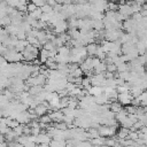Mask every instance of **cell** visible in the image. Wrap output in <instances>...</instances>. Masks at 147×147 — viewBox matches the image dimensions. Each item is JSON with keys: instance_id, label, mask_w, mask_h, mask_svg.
<instances>
[{"instance_id": "1", "label": "cell", "mask_w": 147, "mask_h": 147, "mask_svg": "<svg viewBox=\"0 0 147 147\" xmlns=\"http://www.w3.org/2000/svg\"><path fill=\"white\" fill-rule=\"evenodd\" d=\"M132 100H133V96H132V94H131L130 92L118 94V102H119L122 106H124V107L130 106L131 102H132Z\"/></svg>"}, {"instance_id": "2", "label": "cell", "mask_w": 147, "mask_h": 147, "mask_svg": "<svg viewBox=\"0 0 147 147\" xmlns=\"http://www.w3.org/2000/svg\"><path fill=\"white\" fill-rule=\"evenodd\" d=\"M118 13H121L122 15H124L125 17H130L133 15V11H132V7L130 5H127V2L125 5H119V8H118Z\"/></svg>"}, {"instance_id": "3", "label": "cell", "mask_w": 147, "mask_h": 147, "mask_svg": "<svg viewBox=\"0 0 147 147\" xmlns=\"http://www.w3.org/2000/svg\"><path fill=\"white\" fill-rule=\"evenodd\" d=\"M52 140H53V139H52L46 132H41V133L37 137V145H40V144H47V145H49Z\"/></svg>"}, {"instance_id": "4", "label": "cell", "mask_w": 147, "mask_h": 147, "mask_svg": "<svg viewBox=\"0 0 147 147\" xmlns=\"http://www.w3.org/2000/svg\"><path fill=\"white\" fill-rule=\"evenodd\" d=\"M98 47H99V45H96V44H90V45H87L86 46V51H87V54H88V56H92V57H94V56H96V52H98Z\"/></svg>"}, {"instance_id": "5", "label": "cell", "mask_w": 147, "mask_h": 147, "mask_svg": "<svg viewBox=\"0 0 147 147\" xmlns=\"http://www.w3.org/2000/svg\"><path fill=\"white\" fill-rule=\"evenodd\" d=\"M130 130L129 129H125V127H119V130L117 131V138H119V140H124V139H127L129 134H130Z\"/></svg>"}, {"instance_id": "6", "label": "cell", "mask_w": 147, "mask_h": 147, "mask_svg": "<svg viewBox=\"0 0 147 147\" xmlns=\"http://www.w3.org/2000/svg\"><path fill=\"white\" fill-rule=\"evenodd\" d=\"M127 116H129V114H127V113H126V110L123 108V110H121L118 114H116V115H115V119H116L119 124H122V123L127 118Z\"/></svg>"}, {"instance_id": "7", "label": "cell", "mask_w": 147, "mask_h": 147, "mask_svg": "<svg viewBox=\"0 0 147 147\" xmlns=\"http://www.w3.org/2000/svg\"><path fill=\"white\" fill-rule=\"evenodd\" d=\"M144 92H145V91L142 90V87H141V86H133V87L130 90V93L132 94L133 99H134V98H139Z\"/></svg>"}, {"instance_id": "8", "label": "cell", "mask_w": 147, "mask_h": 147, "mask_svg": "<svg viewBox=\"0 0 147 147\" xmlns=\"http://www.w3.org/2000/svg\"><path fill=\"white\" fill-rule=\"evenodd\" d=\"M110 110H111L114 114H118L121 110H123V106H122L118 101H115V102L110 103Z\"/></svg>"}, {"instance_id": "9", "label": "cell", "mask_w": 147, "mask_h": 147, "mask_svg": "<svg viewBox=\"0 0 147 147\" xmlns=\"http://www.w3.org/2000/svg\"><path fill=\"white\" fill-rule=\"evenodd\" d=\"M68 34L71 37V39H74V40H78V39H80V30H78V29H72V30H68Z\"/></svg>"}, {"instance_id": "10", "label": "cell", "mask_w": 147, "mask_h": 147, "mask_svg": "<svg viewBox=\"0 0 147 147\" xmlns=\"http://www.w3.org/2000/svg\"><path fill=\"white\" fill-rule=\"evenodd\" d=\"M42 48L44 49H46V51H48V52H52L53 49H55L56 47H55V45H54V42L53 41H47L44 46H42Z\"/></svg>"}, {"instance_id": "11", "label": "cell", "mask_w": 147, "mask_h": 147, "mask_svg": "<svg viewBox=\"0 0 147 147\" xmlns=\"http://www.w3.org/2000/svg\"><path fill=\"white\" fill-rule=\"evenodd\" d=\"M41 10H42V13L44 14H52V13H54V9H53V7H51L47 2H46V5L42 7V8H40Z\"/></svg>"}, {"instance_id": "12", "label": "cell", "mask_w": 147, "mask_h": 147, "mask_svg": "<svg viewBox=\"0 0 147 147\" xmlns=\"http://www.w3.org/2000/svg\"><path fill=\"white\" fill-rule=\"evenodd\" d=\"M83 75H84V71H83L80 68H77V69L71 74V76H74L75 78H80V77H83Z\"/></svg>"}, {"instance_id": "13", "label": "cell", "mask_w": 147, "mask_h": 147, "mask_svg": "<svg viewBox=\"0 0 147 147\" xmlns=\"http://www.w3.org/2000/svg\"><path fill=\"white\" fill-rule=\"evenodd\" d=\"M38 9V7L33 3V2H29L28 3V13L30 14V13H33L34 10H37Z\"/></svg>"}, {"instance_id": "14", "label": "cell", "mask_w": 147, "mask_h": 147, "mask_svg": "<svg viewBox=\"0 0 147 147\" xmlns=\"http://www.w3.org/2000/svg\"><path fill=\"white\" fill-rule=\"evenodd\" d=\"M107 71L115 74V72H117V67L115 64H109V65H107Z\"/></svg>"}, {"instance_id": "15", "label": "cell", "mask_w": 147, "mask_h": 147, "mask_svg": "<svg viewBox=\"0 0 147 147\" xmlns=\"http://www.w3.org/2000/svg\"><path fill=\"white\" fill-rule=\"evenodd\" d=\"M32 2H33L38 8H42V7L46 5V2H45V1H41V0H33Z\"/></svg>"}, {"instance_id": "16", "label": "cell", "mask_w": 147, "mask_h": 147, "mask_svg": "<svg viewBox=\"0 0 147 147\" xmlns=\"http://www.w3.org/2000/svg\"><path fill=\"white\" fill-rule=\"evenodd\" d=\"M46 2H47V3H48L51 7H53V8H54V7H55V6L59 3V2H57V1H55V0H48V1H46Z\"/></svg>"}, {"instance_id": "17", "label": "cell", "mask_w": 147, "mask_h": 147, "mask_svg": "<svg viewBox=\"0 0 147 147\" xmlns=\"http://www.w3.org/2000/svg\"><path fill=\"white\" fill-rule=\"evenodd\" d=\"M0 147H8V142H7V141H5V142H1Z\"/></svg>"}, {"instance_id": "18", "label": "cell", "mask_w": 147, "mask_h": 147, "mask_svg": "<svg viewBox=\"0 0 147 147\" xmlns=\"http://www.w3.org/2000/svg\"><path fill=\"white\" fill-rule=\"evenodd\" d=\"M34 147H37V146H34Z\"/></svg>"}]
</instances>
